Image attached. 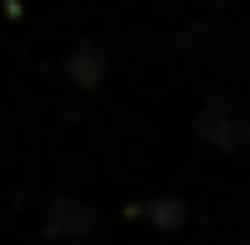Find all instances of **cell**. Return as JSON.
<instances>
[{
  "label": "cell",
  "instance_id": "3",
  "mask_svg": "<svg viewBox=\"0 0 250 245\" xmlns=\"http://www.w3.org/2000/svg\"><path fill=\"white\" fill-rule=\"evenodd\" d=\"M199 133H204V138H214V143H225V148L235 143V133H230V118H225V107H209V113L199 118Z\"/></svg>",
  "mask_w": 250,
  "mask_h": 245
},
{
  "label": "cell",
  "instance_id": "2",
  "mask_svg": "<svg viewBox=\"0 0 250 245\" xmlns=\"http://www.w3.org/2000/svg\"><path fill=\"white\" fill-rule=\"evenodd\" d=\"M66 72H72V82H77V87H97V82H102V72H107V61H102V51H97V46H82V51H72Z\"/></svg>",
  "mask_w": 250,
  "mask_h": 245
},
{
  "label": "cell",
  "instance_id": "4",
  "mask_svg": "<svg viewBox=\"0 0 250 245\" xmlns=\"http://www.w3.org/2000/svg\"><path fill=\"white\" fill-rule=\"evenodd\" d=\"M153 220L158 225H179V204H153Z\"/></svg>",
  "mask_w": 250,
  "mask_h": 245
},
{
  "label": "cell",
  "instance_id": "1",
  "mask_svg": "<svg viewBox=\"0 0 250 245\" xmlns=\"http://www.w3.org/2000/svg\"><path fill=\"white\" fill-rule=\"evenodd\" d=\"M46 230L56 240H82L87 230H92V209H82L77 199H56L51 215H46Z\"/></svg>",
  "mask_w": 250,
  "mask_h": 245
}]
</instances>
